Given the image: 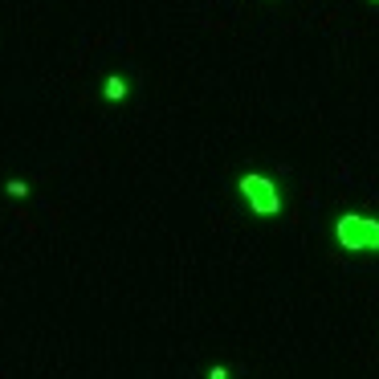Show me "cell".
Returning a JSON list of instances; mask_svg holds the SVG:
<instances>
[{"label":"cell","mask_w":379,"mask_h":379,"mask_svg":"<svg viewBox=\"0 0 379 379\" xmlns=\"http://www.w3.org/2000/svg\"><path fill=\"white\" fill-rule=\"evenodd\" d=\"M335 241L338 249L359 253V257L379 253V216H371V212H342L335 220Z\"/></svg>","instance_id":"1"},{"label":"cell","mask_w":379,"mask_h":379,"mask_svg":"<svg viewBox=\"0 0 379 379\" xmlns=\"http://www.w3.org/2000/svg\"><path fill=\"white\" fill-rule=\"evenodd\" d=\"M237 192L245 196L249 212L253 216H261V220H273V216H282V208H286L282 184H273V179L261 175V171H245V175L237 179Z\"/></svg>","instance_id":"2"},{"label":"cell","mask_w":379,"mask_h":379,"mask_svg":"<svg viewBox=\"0 0 379 379\" xmlns=\"http://www.w3.org/2000/svg\"><path fill=\"white\" fill-rule=\"evenodd\" d=\"M102 94H106V102H123V98H126V82L119 78V74H110L106 86H102Z\"/></svg>","instance_id":"3"},{"label":"cell","mask_w":379,"mask_h":379,"mask_svg":"<svg viewBox=\"0 0 379 379\" xmlns=\"http://www.w3.org/2000/svg\"><path fill=\"white\" fill-rule=\"evenodd\" d=\"M4 192L21 200V196H29V184H25V179H8V184H4Z\"/></svg>","instance_id":"4"},{"label":"cell","mask_w":379,"mask_h":379,"mask_svg":"<svg viewBox=\"0 0 379 379\" xmlns=\"http://www.w3.org/2000/svg\"><path fill=\"white\" fill-rule=\"evenodd\" d=\"M208 379H229V367H224V363H216V367L208 371Z\"/></svg>","instance_id":"5"},{"label":"cell","mask_w":379,"mask_h":379,"mask_svg":"<svg viewBox=\"0 0 379 379\" xmlns=\"http://www.w3.org/2000/svg\"><path fill=\"white\" fill-rule=\"evenodd\" d=\"M371 4H379V0H371Z\"/></svg>","instance_id":"6"}]
</instances>
